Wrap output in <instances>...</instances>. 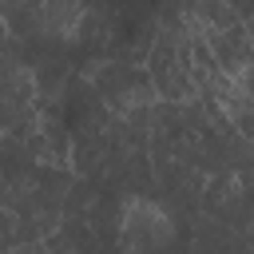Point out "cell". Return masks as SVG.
Here are the masks:
<instances>
[{
  "instance_id": "cell-1",
  "label": "cell",
  "mask_w": 254,
  "mask_h": 254,
  "mask_svg": "<svg viewBox=\"0 0 254 254\" xmlns=\"http://www.w3.org/2000/svg\"><path fill=\"white\" fill-rule=\"evenodd\" d=\"M107 250L111 254H183V230L175 210L159 194H139V190L123 194L111 218Z\"/></svg>"
},
{
  "instance_id": "cell-2",
  "label": "cell",
  "mask_w": 254,
  "mask_h": 254,
  "mask_svg": "<svg viewBox=\"0 0 254 254\" xmlns=\"http://www.w3.org/2000/svg\"><path fill=\"white\" fill-rule=\"evenodd\" d=\"M83 79L91 83V91L99 95V103L115 115H139V111H155L159 107V87L147 71V64H127V60H95L83 64Z\"/></svg>"
},
{
  "instance_id": "cell-3",
  "label": "cell",
  "mask_w": 254,
  "mask_h": 254,
  "mask_svg": "<svg viewBox=\"0 0 254 254\" xmlns=\"http://www.w3.org/2000/svg\"><path fill=\"white\" fill-rule=\"evenodd\" d=\"M190 20L187 24H159L155 48L147 56V71L159 87V103H194L198 83L190 71Z\"/></svg>"
},
{
  "instance_id": "cell-4",
  "label": "cell",
  "mask_w": 254,
  "mask_h": 254,
  "mask_svg": "<svg viewBox=\"0 0 254 254\" xmlns=\"http://www.w3.org/2000/svg\"><path fill=\"white\" fill-rule=\"evenodd\" d=\"M250 202H254V194L246 190V183H242L234 171H214V175L206 179V187H202L198 214H206V218L238 230V226L246 222V214H250Z\"/></svg>"
},
{
  "instance_id": "cell-5",
  "label": "cell",
  "mask_w": 254,
  "mask_h": 254,
  "mask_svg": "<svg viewBox=\"0 0 254 254\" xmlns=\"http://www.w3.org/2000/svg\"><path fill=\"white\" fill-rule=\"evenodd\" d=\"M194 28L202 32V40L214 52L218 67L226 71V79L242 75L254 64V36L246 32V24H230V28H202V24H194Z\"/></svg>"
},
{
  "instance_id": "cell-6",
  "label": "cell",
  "mask_w": 254,
  "mask_h": 254,
  "mask_svg": "<svg viewBox=\"0 0 254 254\" xmlns=\"http://www.w3.org/2000/svg\"><path fill=\"white\" fill-rule=\"evenodd\" d=\"M230 83H234V87H238V91H246V95H254V64H250V67H246V71H242V75H234V79H230Z\"/></svg>"
},
{
  "instance_id": "cell-7",
  "label": "cell",
  "mask_w": 254,
  "mask_h": 254,
  "mask_svg": "<svg viewBox=\"0 0 254 254\" xmlns=\"http://www.w3.org/2000/svg\"><path fill=\"white\" fill-rule=\"evenodd\" d=\"M238 20H242V24H246V32L254 36V0H246V4L238 8Z\"/></svg>"
},
{
  "instance_id": "cell-8",
  "label": "cell",
  "mask_w": 254,
  "mask_h": 254,
  "mask_svg": "<svg viewBox=\"0 0 254 254\" xmlns=\"http://www.w3.org/2000/svg\"><path fill=\"white\" fill-rule=\"evenodd\" d=\"M226 4H230V8H234V12H238V8H242V4H246V0H226Z\"/></svg>"
}]
</instances>
